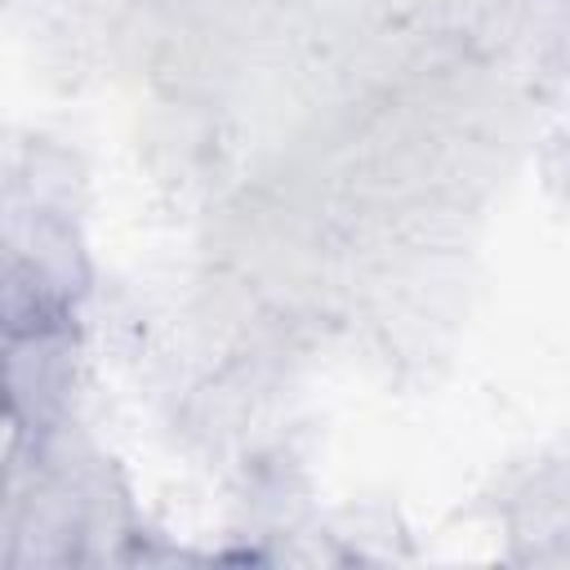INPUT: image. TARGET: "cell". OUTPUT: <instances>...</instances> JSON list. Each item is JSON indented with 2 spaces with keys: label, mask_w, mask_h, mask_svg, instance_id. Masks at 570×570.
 I'll use <instances>...</instances> for the list:
<instances>
[{
  "label": "cell",
  "mask_w": 570,
  "mask_h": 570,
  "mask_svg": "<svg viewBox=\"0 0 570 570\" xmlns=\"http://www.w3.org/2000/svg\"><path fill=\"white\" fill-rule=\"evenodd\" d=\"M0 566H13V512L0 499Z\"/></svg>",
  "instance_id": "cell-4"
},
{
  "label": "cell",
  "mask_w": 570,
  "mask_h": 570,
  "mask_svg": "<svg viewBox=\"0 0 570 570\" xmlns=\"http://www.w3.org/2000/svg\"><path fill=\"white\" fill-rule=\"evenodd\" d=\"M0 405H4V396H0Z\"/></svg>",
  "instance_id": "cell-5"
},
{
  "label": "cell",
  "mask_w": 570,
  "mask_h": 570,
  "mask_svg": "<svg viewBox=\"0 0 570 570\" xmlns=\"http://www.w3.org/2000/svg\"><path fill=\"white\" fill-rule=\"evenodd\" d=\"M80 392V338L67 321H49L0 343V396L27 436L71 419Z\"/></svg>",
  "instance_id": "cell-1"
},
{
  "label": "cell",
  "mask_w": 570,
  "mask_h": 570,
  "mask_svg": "<svg viewBox=\"0 0 570 570\" xmlns=\"http://www.w3.org/2000/svg\"><path fill=\"white\" fill-rule=\"evenodd\" d=\"M22 450H27V428H22V419H18L9 405H0V481H4L9 468L22 459Z\"/></svg>",
  "instance_id": "cell-3"
},
{
  "label": "cell",
  "mask_w": 570,
  "mask_h": 570,
  "mask_svg": "<svg viewBox=\"0 0 570 570\" xmlns=\"http://www.w3.org/2000/svg\"><path fill=\"white\" fill-rule=\"evenodd\" d=\"M13 191L49 214V218H62V223H76L80 209H85V165L76 151L67 147H53V142H31L22 147V156L13 160Z\"/></svg>",
  "instance_id": "cell-2"
}]
</instances>
